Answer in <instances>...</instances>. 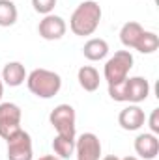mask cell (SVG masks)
Here are the masks:
<instances>
[{"mask_svg": "<svg viewBox=\"0 0 159 160\" xmlns=\"http://www.w3.org/2000/svg\"><path fill=\"white\" fill-rule=\"evenodd\" d=\"M123 93H125V102L139 104V102L146 101V97L150 95V84H148V80L142 78V77L125 78V82H123Z\"/></svg>", "mask_w": 159, "mask_h": 160, "instance_id": "obj_8", "label": "cell"}, {"mask_svg": "<svg viewBox=\"0 0 159 160\" xmlns=\"http://www.w3.org/2000/svg\"><path fill=\"white\" fill-rule=\"evenodd\" d=\"M2 95H4V82L0 78V99H2Z\"/></svg>", "mask_w": 159, "mask_h": 160, "instance_id": "obj_22", "label": "cell"}, {"mask_svg": "<svg viewBox=\"0 0 159 160\" xmlns=\"http://www.w3.org/2000/svg\"><path fill=\"white\" fill-rule=\"evenodd\" d=\"M8 160H32V138L19 128L8 140Z\"/></svg>", "mask_w": 159, "mask_h": 160, "instance_id": "obj_5", "label": "cell"}, {"mask_svg": "<svg viewBox=\"0 0 159 160\" xmlns=\"http://www.w3.org/2000/svg\"><path fill=\"white\" fill-rule=\"evenodd\" d=\"M32 6H34V9L41 13V15H49L52 9H54V6H56V0H32Z\"/></svg>", "mask_w": 159, "mask_h": 160, "instance_id": "obj_19", "label": "cell"}, {"mask_svg": "<svg viewBox=\"0 0 159 160\" xmlns=\"http://www.w3.org/2000/svg\"><path fill=\"white\" fill-rule=\"evenodd\" d=\"M25 80H26V69L21 62H9V63L4 65V69H2V82L4 84H8L11 88H17Z\"/></svg>", "mask_w": 159, "mask_h": 160, "instance_id": "obj_12", "label": "cell"}, {"mask_svg": "<svg viewBox=\"0 0 159 160\" xmlns=\"http://www.w3.org/2000/svg\"><path fill=\"white\" fill-rule=\"evenodd\" d=\"M103 160H120L118 157H114V155H109V157H105Z\"/></svg>", "mask_w": 159, "mask_h": 160, "instance_id": "obj_23", "label": "cell"}, {"mask_svg": "<svg viewBox=\"0 0 159 160\" xmlns=\"http://www.w3.org/2000/svg\"><path fill=\"white\" fill-rule=\"evenodd\" d=\"M146 121L144 110L137 104H129L127 108H123L118 116V123L123 130H139Z\"/></svg>", "mask_w": 159, "mask_h": 160, "instance_id": "obj_11", "label": "cell"}, {"mask_svg": "<svg viewBox=\"0 0 159 160\" xmlns=\"http://www.w3.org/2000/svg\"><path fill=\"white\" fill-rule=\"evenodd\" d=\"M52 149L58 155V158H69L75 153V140L66 136H56L52 140Z\"/></svg>", "mask_w": 159, "mask_h": 160, "instance_id": "obj_17", "label": "cell"}, {"mask_svg": "<svg viewBox=\"0 0 159 160\" xmlns=\"http://www.w3.org/2000/svg\"><path fill=\"white\" fill-rule=\"evenodd\" d=\"M28 89L40 97V99H51L54 97L60 88H62V78L58 73L49 71V69H34L28 77H26Z\"/></svg>", "mask_w": 159, "mask_h": 160, "instance_id": "obj_2", "label": "cell"}, {"mask_svg": "<svg viewBox=\"0 0 159 160\" xmlns=\"http://www.w3.org/2000/svg\"><path fill=\"white\" fill-rule=\"evenodd\" d=\"M75 155L77 160H99L101 157V142L96 134L84 132L79 140H75Z\"/></svg>", "mask_w": 159, "mask_h": 160, "instance_id": "obj_7", "label": "cell"}, {"mask_svg": "<svg viewBox=\"0 0 159 160\" xmlns=\"http://www.w3.org/2000/svg\"><path fill=\"white\" fill-rule=\"evenodd\" d=\"M38 160H62V158H58V157H54V155H45V157H41V158Z\"/></svg>", "mask_w": 159, "mask_h": 160, "instance_id": "obj_21", "label": "cell"}, {"mask_svg": "<svg viewBox=\"0 0 159 160\" xmlns=\"http://www.w3.org/2000/svg\"><path fill=\"white\" fill-rule=\"evenodd\" d=\"M17 22V6L11 0H0V26H13Z\"/></svg>", "mask_w": 159, "mask_h": 160, "instance_id": "obj_18", "label": "cell"}, {"mask_svg": "<svg viewBox=\"0 0 159 160\" xmlns=\"http://www.w3.org/2000/svg\"><path fill=\"white\" fill-rule=\"evenodd\" d=\"M38 32H40V36L43 39L56 41V39H60V38H64V34H66V22H64L62 17L49 13V15L43 17V21H40Z\"/></svg>", "mask_w": 159, "mask_h": 160, "instance_id": "obj_9", "label": "cell"}, {"mask_svg": "<svg viewBox=\"0 0 159 160\" xmlns=\"http://www.w3.org/2000/svg\"><path fill=\"white\" fill-rule=\"evenodd\" d=\"M135 151L140 158L144 160H154L159 153V140L156 134L144 132L135 138Z\"/></svg>", "mask_w": 159, "mask_h": 160, "instance_id": "obj_10", "label": "cell"}, {"mask_svg": "<svg viewBox=\"0 0 159 160\" xmlns=\"http://www.w3.org/2000/svg\"><path fill=\"white\" fill-rule=\"evenodd\" d=\"M150 130H152V134H159V108H156L154 112H152V116H150Z\"/></svg>", "mask_w": 159, "mask_h": 160, "instance_id": "obj_20", "label": "cell"}, {"mask_svg": "<svg viewBox=\"0 0 159 160\" xmlns=\"http://www.w3.org/2000/svg\"><path fill=\"white\" fill-rule=\"evenodd\" d=\"M21 128V108L13 102L0 104V136L8 140Z\"/></svg>", "mask_w": 159, "mask_h": 160, "instance_id": "obj_6", "label": "cell"}, {"mask_svg": "<svg viewBox=\"0 0 159 160\" xmlns=\"http://www.w3.org/2000/svg\"><path fill=\"white\" fill-rule=\"evenodd\" d=\"M120 160H139L137 157H123V158H120Z\"/></svg>", "mask_w": 159, "mask_h": 160, "instance_id": "obj_24", "label": "cell"}, {"mask_svg": "<svg viewBox=\"0 0 159 160\" xmlns=\"http://www.w3.org/2000/svg\"><path fill=\"white\" fill-rule=\"evenodd\" d=\"M77 78H79V84L84 91H96L99 88V82H101L97 69L92 67V65H82L79 69Z\"/></svg>", "mask_w": 159, "mask_h": 160, "instance_id": "obj_15", "label": "cell"}, {"mask_svg": "<svg viewBox=\"0 0 159 160\" xmlns=\"http://www.w3.org/2000/svg\"><path fill=\"white\" fill-rule=\"evenodd\" d=\"M142 32H144V28L139 22H135V21L125 22L122 26V30H120V41H122V45L127 47V48H135V45H137L139 38L142 36Z\"/></svg>", "mask_w": 159, "mask_h": 160, "instance_id": "obj_14", "label": "cell"}, {"mask_svg": "<svg viewBox=\"0 0 159 160\" xmlns=\"http://www.w3.org/2000/svg\"><path fill=\"white\" fill-rule=\"evenodd\" d=\"M135 48L139 50V52H142V54H152V52H156L159 48V38L156 32H142V36L139 38L137 41V45H135Z\"/></svg>", "mask_w": 159, "mask_h": 160, "instance_id": "obj_16", "label": "cell"}, {"mask_svg": "<svg viewBox=\"0 0 159 160\" xmlns=\"http://www.w3.org/2000/svg\"><path fill=\"white\" fill-rule=\"evenodd\" d=\"M51 125L58 132V136L73 138L75 140V110L69 104H58L51 116H49Z\"/></svg>", "mask_w": 159, "mask_h": 160, "instance_id": "obj_4", "label": "cell"}, {"mask_svg": "<svg viewBox=\"0 0 159 160\" xmlns=\"http://www.w3.org/2000/svg\"><path fill=\"white\" fill-rule=\"evenodd\" d=\"M131 67H133V56H131L129 50H118V52H114V56L107 60L105 71H103L107 84L109 86L122 84L123 80L127 78Z\"/></svg>", "mask_w": 159, "mask_h": 160, "instance_id": "obj_3", "label": "cell"}, {"mask_svg": "<svg viewBox=\"0 0 159 160\" xmlns=\"http://www.w3.org/2000/svg\"><path fill=\"white\" fill-rule=\"evenodd\" d=\"M101 21V8L97 2L94 0H86L77 6V9L73 11L71 19H69V28L75 36H92Z\"/></svg>", "mask_w": 159, "mask_h": 160, "instance_id": "obj_1", "label": "cell"}, {"mask_svg": "<svg viewBox=\"0 0 159 160\" xmlns=\"http://www.w3.org/2000/svg\"><path fill=\"white\" fill-rule=\"evenodd\" d=\"M82 54H84V58L90 60V62H99V60H103V58L109 54V45H107L105 39L94 38V39H90V41L84 43Z\"/></svg>", "mask_w": 159, "mask_h": 160, "instance_id": "obj_13", "label": "cell"}]
</instances>
